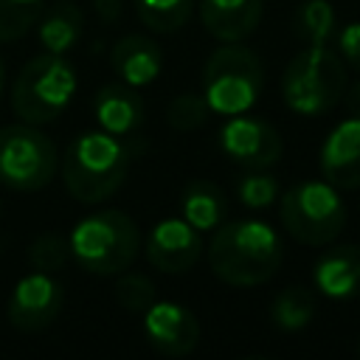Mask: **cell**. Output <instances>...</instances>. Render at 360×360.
Listing matches in <instances>:
<instances>
[{"instance_id":"1","label":"cell","mask_w":360,"mask_h":360,"mask_svg":"<svg viewBox=\"0 0 360 360\" xmlns=\"http://www.w3.org/2000/svg\"><path fill=\"white\" fill-rule=\"evenodd\" d=\"M205 253L219 281L231 287H259L281 267L284 242L278 231L262 219H236L214 228Z\"/></svg>"},{"instance_id":"2","label":"cell","mask_w":360,"mask_h":360,"mask_svg":"<svg viewBox=\"0 0 360 360\" xmlns=\"http://www.w3.org/2000/svg\"><path fill=\"white\" fill-rule=\"evenodd\" d=\"M59 172L68 194L84 205L110 200L127 180L129 149L118 135L87 129L70 141L59 158Z\"/></svg>"},{"instance_id":"3","label":"cell","mask_w":360,"mask_h":360,"mask_svg":"<svg viewBox=\"0 0 360 360\" xmlns=\"http://www.w3.org/2000/svg\"><path fill=\"white\" fill-rule=\"evenodd\" d=\"M68 248L73 262L90 276H118L132 267L141 250V231L135 219L121 208H101L82 217Z\"/></svg>"},{"instance_id":"4","label":"cell","mask_w":360,"mask_h":360,"mask_svg":"<svg viewBox=\"0 0 360 360\" xmlns=\"http://www.w3.org/2000/svg\"><path fill=\"white\" fill-rule=\"evenodd\" d=\"M346 84L349 76L340 53L326 45H307L284 68L281 98L292 112L315 118L343 101Z\"/></svg>"},{"instance_id":"5","label":"cell","mask_w":360,"mask_h":360,"mask_svg":"<svg viewBox=\"0 0 360 360\" xmlns=\"http://www.w3.org/2000/svg\"><path fill=\"white\" fill-rule=\"evenodd\" d=\"M76 87L79 76L70 59L45 51L39 56H31L20 68L11 84V110L25 124H51L68 110Z\"/></svg>"},{"instance_id":"6","label":"cell","mask_w":360,"mask_h":360,"mask_svg":"<svg viewBox=\"0 0 360 360\" xmlns=\"http://www.w3.org/2000/svg\"><path fill=\"white\" fill-rule=\"evenodd\" d=\"M264 87V68L262 59L239 45L225 42L211 51L202 68V96L208 101V110L217 115H242L253 110Z\"/></svg>"},{"instance_id":"7","label":"cell","mask_w":360,"mask_h":360,"mask_svg":"<svg viewBox=\"0 0 360 360\" xmlns=\"http://www.w3.org/2000/svg\"><path fill=\"white\" fill-rule=\"evenodd\" d=\"M281 228L301 245H329L346 225L340 188L326 180H301L281 194Z\"/></svg>"},{"instance_id":"8","label":"cell","mask_w":360,"mask_h":360,"mask_svg":"<svg viewBox=\"0 0 360 360\" xmlns=\"http://www.w3.org/2000/svg\"><path fill=\"white\" fill-rule=\"evenodd\" d=\"M59 169V152L53 141L37 124L0 127V183L14 191L45 188Z\"/></svg>"},{"instance_id":"9","label":"cell","mask_w":360,"mask_h":360,"mask_svg":"<svg viewBox=\"0 0 360 360\" xmlns=\"http://www.w3.org/2000/svg\"><path fill=\"white\" fill-rule=\"evenodd\" d=\"M62 301V284L51 273L31 270L14 284L6 301V318L20 332H42L59 318Z\"/></svg>"},{"instance_id":"10","label":"cell","mask_w":360,"mask_h":360,"mask_svg":"<svg viewBox=\"0 0 360 360\" xmlns=\"http://www.w3.org/2000/svg\"><path fill=\"white\" fill-rule=\"evenodd\" d=\"M222 152L242 169H270L284 155V141L262 118L253 115H231L219 129Z\"/></svg>"},{"instance_id":"11","label":"cell","mask_w":360,"mask_h":360,"mask_svg":"<svg viewBox=\"0 0 360 360\" xmlns=\"http://www.w3.org/2000/svg\"><path fill=\"white\" fill-rule=\"evenodd\" d=\"M143 335L155 352L166 357H186L200 343V321L186 304L155 298L143 309Z\"/></svg>"},{"instance_id":"12","label":"cell","mask_w":360,"mask_h":360,"mask_svg":"<svg viewBox=\"0 0 360 360\" xmlns=\"http://www.w3.org/2000/svg\"><path fill=\"white\" fill-rule=\"evenodd\" d=\"M202 250L205 245L200 231L191 228L183 217H166L155 222L146 236V262L169 276L188 273L200 262Z\"/></svg>"},{"instance_id":"13","label":"cell","mask_w":360,"mask_h":360,"mask_svg":"<svg viewBox=\"0 0 360 360\" xmlns=\"http://www.w3.org/2000/svg\"><path fill=\"white\" fill-rule=\"evenodd\" d=\"M318 166L323 180L335 188H360V115H349L332 127V132L321 143Z\"/></svg>"},{"instance_id":"14","label":"cell","mask_w":360,"mask_h":360,"mask_svg":"<svg viewBox=\"0 0 360 360\" xmlns=\"http://www.w3.org/2000/svg\"><path fill=\"white\" fill-rule=\"evenodd\" d=\"M93 115H96L98 129L127 138L141 129V124L146 118V104H143L138 87L118 79V82L98 87V93L93 98Z\"/></svg>"},{"instance_id":"15","label":"cell","mask_w":360,"mask_h":360,"mask_svg":"<svg viewBox=\"0 0 360 360\" xmlns=\"http://www.w3.org/2000/svg\"><path fill=\"white\" fill-rule=\"evenodd\" d=\"M312 284L321 295L332 301L357 298L360 295V245L326 248L312 267Z\"/></svg>"},{"instance_id":"16","label":"cell","mask_w":360,"mask_h":360,"mask_svg":"<svg viewBox=\"0 0 360 360\" xmlns=\"http://www.w3.org/2000/svg\"><path fill=\"white\" fill-rule=\"evenodd\" d=\"M262 0H200L202 28L219 42H242L262 22Z\"/></svg>"},{"instance_id":"17","label":"cell","mask_w":360,"mask_h":360,"mask_svg":"<svg viewBox=\"0 0 360 360\" xmlns=\"http://www.w3.org/2000/svg\"><path fill=\"white\" fill-rule=\"evenodd\" d=\"M110 65L121 82L132 87H146L163 70V51L146 34H127L112 45Z\"/></svg>"},{"instance_id":"18","label":"cell","mask_w":360,"mask_h":360,"mask_svg":"<svg viewBox=\"0 0 360 360\" xmlns=\"http://www.w3.org/2000/svg\"><path fill=\"white\" fill-rule=\"evenodd\" d=\"M82 31H84V14L70 0H59L37 20V39L48 53L65 56L68 51H73L82 39Z\"/></svg>"},{"instance_id":"19","label":"cell","mask_w":360,"mask_h":360,"mask_svg":"<svg viewBox=\"0 0 360 360\" xmlns=\"http://www.w3.org/2000/svg\"><path fill=\"white\" fill-rule=\"evenodd\" d=\"M180 214L200 233L202 231H214V228H219L225 222L228 200H225V194H222V188L217 183L191 180L180 194Z\"/></svg>"},{"instance_id":"20","label":"cell","mask_w":360,"mask_h":360,"mask_svg":"<svg viewBox=\"0 0 360 360\" xmlns=\"http://www.w3.org/2000/svg\"><path fill=\"white\" fill-rule=\"evenodd\" d=\"M312 315H315V295L309 287H301V284L284 287L270 304V321L284 332L304 329L312 321Z\"/></svg>"},{"instance_id":"21","label":"cell","mask_w":360,"mask_h":360,"mask_svg":"<svg viewBox=\"0 0 360 360\" xmlns=\"http://www.w3.org/2000/svg\"><path fill=\"white\" fill-rule=\"evenodd\" d=\"M135 11L149 31L174 34L188 22L194 0H135Z\"/></svg>"},{"instance_id":"22","label":"cell","mask_w":360,"mask_h":360,"mask_svg":"<svg viewBox=\"0 0 360 360\" xmlns=\"http://www.w3.org/2000/svg\"><path fill=\"white\" fill-rule=\"evenodd\" d=\"M295 28L309 45H326L335 34V8L329 0H304L295 11Z\"/></svg>"},{"instance_id":"23","label":"cell","mask_w":360,"mask_h":360,"mask_svg":"<svg viewBox=\"0 0 360 360\" xmlns=\"http://www.w3.org/2000/svg\"><path fill=\"white\" fill-rule=\"evenodd\" d=\"M45 0H0V42L22 39L39 20Z\"/></svg>"},{"instance_id":"24","label":"cell","mask_w":360,"mask_h":360,"mask_svg":"<svg viewBox=\"0 0 360 360\" xmlns=\"http://www.w3.org/2000/svg\"><path fill=\"white\" fill-rule=\"evenodd\" d=\"M208 112L211 110H208V101L202 93H180L166 107V124L174 132H191L205 124Z\"/></svg>"},{"instance_id":"25","label":"cell","mask_w":360,"mask_h":360,"mask_svg":"<svg viewBox=\"0 0 360 360\" xmlns=\"http://www.w3.org/2000/svg\"><path fill=\"white\" fill-rule=\"evenodd\" d=\"M281 194V186L273 174H267L264 169H250L239 183H236V197L245 208H270Z\"/></svg>"},{"instance_id":"26","label":"cell","mask_w":360,"mask_h":360,"mask_svg":"<svg viewBox=\"0 0 360 360\" xmlns=\"http://www.w3.org/2000/svg\"><path fill=\"white\" fill-rule=\"evenodd\" d=\"M28 264L31 270H39V273H59L65 267V262L70 259V248H68V239L59 236V233H42L37 236L31 245H28Z\"/></svg>"},{"instance_id":"27","label":"cell","mask_w":360,"mask_h":360,"mask_svg":"<svg viewBox=\"0 0 360 360\" xmlns=\"http://www.w3.org/2000/svg\"><path fill=\"white\" fill-rule=\"evenodd\" d=\"M112 292H115V301L124 309H129V312H143L158 298L155 284H152L149 276H143V273H127V270L118 273Z\"/></svg>"},{"instance_id":"28","label":"cell","mask_w":360,"mask_h":360,"mask_svg":"<svg viewBox=\"0 0 360 360\" xmlns=\"http://www.w3.org/2000/svg\"><path fill=\"white\" fill-rule=\"evenodd\" d=\"M338 53L340 59L360 73V22H349L338 34Z\"/></svg>"},{"instance_id":"29","label":"cell","mask_w":360,"mask_h":360,"mask_svg":"<svg viewBox=\"0 0 360 360\" xmlns=\"http://www.w3.org/2000/svg\"><path fill=\"white\" fill-rule=\"evenodd\" d=\"M90 3H93V11L98 14V20L107 22V25H112V22L121 17L124 0H90Z\"/></svg>"},{"instance_id":"30","label":"cell","mask_w":360,"mask_h":360,"mask_svg":"<svg viewBox=\"0 0 360 360\" xmlns=\"http://www.w3.org/2000/svg\"><path fill=\"white\" fill-rule=\"evenodd\" d=\"M343 101H346V110H349V115H360V82H354V84H346Z\"/></svg>"},{"instance_id":"31","label":"cell","mask_w":360,"mask_h":360,"mask_svg":"<svg viewBox=\"0 0 360 360\" xmlns=\"http://www.w3.org/2000/svg\"><path fill=\"white\" fill-rule=\"evenodd\" d=\"M6 90V68H3V59H0V96Z\"/></svg>"},{"instance_id":"32","label":"cell","mask_w":360,"mask_h":360,"mask_svg":"<svg viewBox=\"0 0 360 360\" xmlns=\"http://www.w3.org/2000/svg\"><path fill=\"white\" fill-rule=\"evenodd\" d=\"M357 352H360V340H357Z\"/></svg>"}]
</instances>
